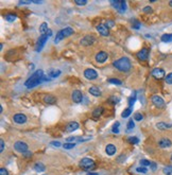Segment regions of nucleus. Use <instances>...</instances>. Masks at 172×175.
Here are the masks:
<instances>
[{
	"label": "nucleus",
	"mask_w": 172,
	"mask_h": 175,
	"mask_svg": "<svg viewBox=\"0 0 172 175\" xmlns=\"http://www.w3.org/2000/svg\"><path fill=\"white\" fill-rule=\"evenodd\" d=\"M48 80L49 79L47 76H44V71H42V69H39V70H36L35 72L33 73L32 76L27 80L26 82H25V86H26L27 88H33V87L39 85L42 82L48 81Z\"/></svg>",
	"instance_id": "obj_1"
},
{
	"label": "nucleus",
	"mask_w": 172,
	"mask_h": 175,
	"mask_svg": "<svg viewBox=\"0 0 172 175\" xmlns=\"http://www.w3.org/2000/svg\"><path fill=\"white\" fill-rule=\"evenodd\" d=\"M114 67L117 70L121 71V72H129L132 68V64H131V61L129 60V57L127 56H123V57H120L116 60L113 63Z\"/></svg>",
	"instance_id": "obj_2"
},
{
	"label": "nucleus",
	"mask_w": 172,
	"mask_h": 175,
	"mask_svg": "<svg viewBox=\"0 0 172 175\" xmlns=\"http://www.w3.org/2000/svg\"><path fill=\"white\" fill-rule=\"evenodd\" d=\"M73 32H75L73 29L70 28V27H67V28H65V29L59 31L58 34H56V36H55V38H54V43L55 44L60 43V42L64 39L65 37H68V36H70V35H72Z\"/></svg>",
	"instance_id": "obj_3"
},
{
	"label": "nucleus",
	"mask_w": 172,
	"mask_h": 175,
	"mask_svg": "<svg viewBox=\"0 0 172 175\" xmlns=\"http://www.w3.org/2000/svg\"><path fill=\"white\" fill-rule=\"evenodd\" d=\"M80 167L84 170H93L96 167V165H95V161L93 159L85 157V158H82L80 160Z\"/></svg>",
	"instance_id": "obj_4"
},
{
	"label": "nucleus",
	"mask_w": 172,
	"mask_h": 175,
	"mask_svg": "<svg viewBox=\"0 0 172 175\" xmlns=\"http://www.w3.org/2000/svg\"><path fill=\"white\" fill-rule=\"evenodd\" d=\"M110 3H112V5H113L119 13H124V12H125V7H127L125 1H117V0L115 1V0H112Z\"/></svg>",
	"instance_id": "obj_5"
},
{
	"label": "nucleus",
	"mask_w": 172,
	"mask_h": 175,
	"mask_svg": "<svg viewBox=\"0 0 172 175\" xmlns=\"http://www.w3.org/2000/svg\"><path fill=\"white\" fill-rule=\"evenodd\" d=\"M48 38H49V35H47V34H45V35H42V36L39 37V39L37 40V44H36V47H35L36 52L42 51V47L45 46V44L47 43Z\"/></svg>",
	"instance_id": "obj_6"
},
{
	"label": "nucleus",
	"mask_w": 172,
	"mask_h": 175,
	"mask_svg": "<svg viewBox=\"0 0 172 175\" xmlns=\"http://www.w3.org/2000/svg\"><path fill=\"white\" fill-rule=\"evenodd\" d=\"M151 74H152L153 78L156 80H162L164 79V78H166L165 70L162 69V68H154V69L152 70Z\"/></svg>",
	"instance_id": "obj_7"
},
{
	"label": "nucleus",
	"mask_w": 172,
	"mask_h": 175,
	"mask_svg": "<svg viewBox=\"0 0 172 175\" xmlns=\"http://www.w3.org/2000/svg\"><path fill=\"white\" fill-rule=\"evenodd\" d=\"M151 101H152V103L157 108H164L165 107V101L159 96H153L151 98Z\"/></svg>",
	"instance_id": "obj_8"
},
{
	"label": "nucleus",
	"mask_w": 172,
	"mask_h": 175,
	"mask_svg": "<svg viewBox=\"0 0 172 175\" xmlns=\"http://www.w3.org/2000/svg\"><path fill=\"white\" fill-rule=\"evenodd\" d=\"M84 76L86 78L87 80H90V81H94L98 78V73L96 70L94 69H90V68H88L84 71Z\"/></svg>",
	"instance_id": "obj_9"
},
{
	"label": "nucleus",
	"mask_w": 172,
	"mask_h": 175,
	"mask_svg": "<svg viewBox=\"0 0 172 175\" xmlns=\"http://www.w3.org/2000/svg\"><path fill=\"white\" fill-rule=\"evenodd\" d=\"M14 148L16 151L20 153H25L28 151V144H27L26 142H23V141H16L15 142V144H14Z\"/></svg>",
	"instance_id": "obj_10"
},
{
	"label": "nucleus",
	"mask_w": 172,
	"mask_h": 175,
	"mask_svg": "<svg viewBox=\"0 0 172 175\" xmlns=\"http://www.w3.org/2000/svg\"><path fill=\"white\" fill-rule=\"evenodd\" d=\"M27 120H28V118L23 114H16V115L13 116V121L17 124H23V123L27 122Z\"/></svg>",
	"instance_id": "obj_11"
},
{
	"label": "nucleus",
	"mask_w": 172,
	"mask_h": 175,
	"mask_svg": "<svg viewBox=\"0 0 172 175\" xmlns=\"http://www.w3.org/2000/svg\"><path fill=\"white\" fill-rule=\"evenodd\" d=\"M96 43V38L93 35H86L81 39V44L83 46H90Z\"/></svg>",
	"instance_id": "obj_12"
},
{
	"label": "nucleus",
	"mask_w": 172,
	"mask_h": 175,
	"mask_svg": "<svg viewBox=\"0 0 172 175\" xmlns=\"http://www.w3.org/2000/svg\"><path fill=\"white\" fill-rule=\"evenodd\" d=\"M107 59H108V54H107L105 51H101V52L96 54V61H97V63L99 64L105 63Z\"/></svg>",
	"instance_id": "obj_13"
},
{
	"label": "nucleus",
	"mask_w": 172,
	"mask_h": 175,
	"mask_svg": "<svg viewBox=\"0 0 172 175\" xmlns=\"http://www.w3.org/2000/svg\"><path fill=\"white\" fill-rule=\"evenodd\" d=\"M71 99L75 103L79 104V103H81L82 100H83V95H82V93L80 90H73L71 93Z\"/></svg>",
	"instance_id": "obj_14"
},
{
	"label": "nucleus",
	"mask_w": 172,
	"mask_h": 175,
	"mask_svg": "<svg viewBox=\"0 0 172 175\" xmlns=\"http://www.w3.org/2000/svg\"><path fill=\"white\" fill-rule=\"evenodd\" d=\"M137 57L140 61H147L149 59V50L147 48H143L139 52L137 53Z\"/></svg>",
	"instance_id": "obj_15"
},
{
	"label": "nucleus",
	"mask_w": 172,
	"mask_h": 175,
	"mask_svg": "<svg viewBox=\"0 0 172 175\" xmlns=\"http://www.w3.org/2000/svg\"><path fill=\"white\" fill-rule=\"evenodd\" d=\"M80 127L78 122H75V121H71V122H69L65 127V131L67 133H71V132H75L77 129Z\"/></svg>",
	"instance_id": "obj_16"
},
{
	"label": "nucleus",
	"mask_w": 172,
	"mask_h": 175,
	"mask_svg": "<svg viewBox=\"0 0 172 175\" xmlns=\"http://www.w3.org/2000/svg\"><path fill=\"white\" fill-rule=\"evenodd\" d=\"M97 31L102 36H108L110 35V31H108V29H107V27L105 25H98Z\"/></svg>",
	"instance_id": "obj_17"
},
{
	"label": "nucleus",
	"mask_w": 172,
	"mask_h": 175,
	"mask_svg": "<svg viewBox=\"0 0 172 175\" xmlns=\"http://www.w3.org/2000/svg\"><path fill=\"white\" fill-rule=\"evenodd\" d=\"M158 145H159V148H162V149H165V148H170L172 145V142L170 139L164 138V139H160L158 141Z\"/></svg>",
	"instance_id": "obj_18"
},
{
	"label": "nucleus",
	"mask_w": 172,
	"mask_h": 175,
	"mask_svg": "<svg viewBox=\"0 0 172 175\" xmlns=\"http://www.w3.org/2000/svg\"><path fill=\"white\" fill-rule=\"evenodd\" d=\"M44 102L46 104H49V105H51V104H55L56 103V98H55L53 95H46L44 97Z\"/></svg>",
	"instance_id": "obj_19"
},
{
	"label": "nucleus",
	"mask_w": 172,
	"mask_h": 175,
	"mask_svg": "<svg viewBox=\"0 0 172 175\" xmlns=\"http://www.w3.org/2000/svg\"><path fill=\"white\" fill-rule=\"evenodd\" d=\"M116 151H117L116 146H115L114 144H112V143H110V144H107L106 146H105V152H106L107 155L113 156L114 154L116 153Z\"/></svg>",
	"instance_id": "obj_20"
},
{
	"label": "nucleus",
	"mask_w": 172,
	"mask_h": 175,
	"mask_svg": "<svg viewBox=\"0 0 172 175\" xmlns=\"http://www.w3.org/2000/svg\"><path fill=\"white\" fill-rule=\"evenodd\" d=\"M90 137H77V136H73V137H68L67 138V141H78V142H82V141H87L89 140Z\"/></svg>",
	"instance_id": "obj_21"
},
{
	"label": "nucleus",
	"mask_w": 172,
	"mask_h": 175,
	"mask_svg": "<svg viewBox=\"0 0 172 175\" xmlns=\"http://www.w3.org/2000/svg\"><path fill=\"white\" fill-rule=\"evenodd\" d=\"M47 74H48V76H50V78H58V76L61 74V70L55 69V68H50V69L48 70Z\"/></svg>",
	"instance_id": "obj_22"
},
{
	"label": "nucleus",
	"mask_w": 172,
	"mask_h": 175,
	"mask_svg": "<svg viewBox=\"0 0 172 175\" xmlns=\"http://www.w3.org/2000/svg\"><path fill=\"white\" fill-rule=\"evenodd\" d=\"M89 93L93 95L94 97H100L102 93H101V90L96 87V86H91L90 88H89Z\"/></svg>",
	"instance_id": "obj_23"
},
{
	"label": "nucleus",
	"mask_w": 172,
	"mask_h": 175,
	"mask_svg": "<svg viewBox=\"0 0 172 175\" xmlns=\"http://www.w3.org/2000/svg\"><path fill=\"white\" fill-rule=\"evenodd\" d=\"M103 110H104V108L103 107H97V108H95L94 109V112H93V117L94 118H99L102 114H103Z\"/></svg>",
	"instance_id": "obj_24"
},
{
	"label": "nucleus",
	"mask_w": 172,
	"mask_h": 175,
	"mask_svg": "<svg viewBox=\"0 0 172 175\" xmlns=\"http://www.w3.org/2000/svg\"><path fill=\"white\" fill-rule=\"evenodd\" d=\"M48 25L46 22H42L40 26H39V32L42 33V35H45L47 32H48Z\"/></svg>",
	"instance_id": "obj_25"
},
{
	"label": "nucleus",
	"mask_w": 172,
	"mask_h": 175,
	"mask_svg": "<svg viewBox=\"0 0 172 175\" xmlns=\"http://www.w3.org/2000/svg\"><path fill=\"white\" fill-rule=\"evenodd\" d=\"M34 170H35L36 172H42L46 170V167L42 162H37V163H35V165H34Z\"/></svg>",
	"instance_id": "obj_26"
},
{
	"label": "nucleus",
	"mask_w": 172,
	"mask_h": 175,
	"mask_svg": "<svg viewBox=\"0 0 172 175\" xmlns=\"http://www.w3.org/2000/svg\"><path fill=\"white\" fill-rule=\"evenodd\" d=\"M160 39H162V42H164V43H170V42H172V33L164 34V35L160 37Z\"/></svg>",
	"instance_id": "obj_27"
},
{
	"label": "nucleus",
	"mask_w": 172,
	"mask_h": 175,
	"mask_svg": "<svg viewBox=\"0 0 172 175\" xmlns=\"http://www.w3.org/2000/svg\"><path fill=\"white\" fill-rule=\"evenodd\" d=\"M171 124H167V123H164V122H159L156 124V127L159 129H170L171 127Z\"/></svg>",
	"instance_id": "obj_28"
},
{
	"label": "nucleus",
	"mask_w": 172,
	"mask_h": 175,
	"mask_svg": "<svg viewBox=\"0 0 172 175\" xmlns=\"http://www.w3.org/2000/svg\"><path fill=\"white\" fill-rule=\"evenodd\" d=\"M16 15H15V14H7V15H5V16H4V19L7 20V21H9V22H13L14 20L16 19Z\"/></svg>",
	"instance_id": "obj_29"
},
{
	"label": "nucleus",
	"mask_w": 172,
	"mask_h": 175,
	"mask_svg": "<svg viewBox=\"0 0 172 175\" xmlns=\"http://www.w3.org/2000/svg\"><path fill=\"white\" fill-rule=\"evenodd\" d=\"M131 114H132V108H131V107H129V108L124 109V112H122V114H121V117H122V118H127Z\"/></svg>",
	"instance_id": "obj_30"
},
{
	"label": "nucleus",
	"mask_w": 172,
	"mask_h": 175,
	"mask_svg": "<svg viewBox=\"0 0 172 175\" xmlns=\"http://www.w3.org/2000/svg\"><path fill=\"white\" fill-rule=\"evenodd\" d=\"M75 146V142H67L65 144H63V148L66 150H70V149H73Z\"/></svg>",
	"instance_id": "obj_31"
},
{
	"label": "nucleus",
	"mask_w": 172,
	"mask_h": 175,
	"mask_svg": "<svg viewBox=\"0 0 172 175\" xmlns=\"http://www.w3.org/2000/svg\"><path fill=\"white\" fill-rule=\"evenodd\" d=\"M135 101H136V93H134L133 96L129 99V106H130V107H132V106L134 105V102H135Z\"/></svg>",
	"instance_id": "obj_32"
},
{
	"label": "nucleus",
	"mask_w": 172,
	"mask_h": 175,
	"mask_svg": "<svg viewBox=\"0 0 172 175\" xmlns=\"http://www.w3.org/2000/svg\"><path fill=\"white\" fill-rule=\"evenodd\" d=\"M164 173L166 175H172V165H167L164 168Z\"/></svg>",
	"instance_id": "obj_33"
},
{
	"label": "nucleus",
	"mask_w": 172,
	"mask_h": 175,
	"mask_svg": "<svg viewBox=\"0 0 172 175\" xmlns=\"http://www.w3.org/2000/svg\"><path fill=\"white\" fill-rule=\"evenodd\" d=\"M127 141L130 142V143H133V144H138L139 143V139L137 138V137H130V138L127 139Z\"/></svg>",
	"instance_id": "obj_34"
},
{
	"label": "nucleus",
	"mask_w": 172,
	"mask_h": 175,
	"mask_svg": "<svg viewBox=\"0 0 172 175\" xmlns=\"http://www.w3.org/2000/svg\"><path fill=\"white\" fill-rule=\"evenodd\" d=\"M165 81H166V83H167V84H169V85H172V72L166 76Z\"/></svg>",
	"instance_id": "obj_35"
},
{
	"label": "nucleus",
	"mask_w": 172,
	"mask_h": 175,
	"mask_svg": "<svg viewBox=\"0 0 172 175\" xmlns=\"http://www.w3.org/2000/svg\"><path fill=\"white\" fill-rule=\"evenodd\" d=\"M134 126H135V123H134V120L133 119H131L129 122H127V131H131V129H134Z\"/></svg>",
	"instance_id": "obj_36"
},
{
	"label": "nucleus",
	"mask_w": 172,
	"mask_h": 175,
	"mask_svg": "<svg viewBox=\"0 0 172 175\" xmlns=\"http://www.w3.org/2000/svg\"><path fill=\"white\" fill-rule=\"evenodd\" d=\"M136 171L138 172V173H143V174H146L147 172H148V169H147L146 167H138V168L136 169Z\"/></svg>",
	"instance_id": "obj_37"
},
{
	"label": "nucleus",
	"mask_w": 172,
	"mask_h": 175,
	"mask_svg": "<svg viewBox=\"0 0 172 175\" xmlns=\"http://www.w3.org/2000/svg\"><path fill=\"white\" fill-rule=\"evenodd\" d=\"M108 82L112 83V84H115V85H121V84H122L120 80H118V79H110L108 80Z\"/></svg>",
	"instance_id": "obj_38"
},
{
	"label": "nucleus",
	"mask_w": 172,
	"mask_h": 175,
	"mask_svg": "<svg viewBox=\"0 0 172 175\" xmlns=\"http://www.w3.org/2000/svg\"><path fill=\"white\" fill-rule=\"evenodd\" d=\"M134 119L136 120V121H141L143 119V116L140 114V112H136L135 115H134Z\"/></svg>",
	"instance_id": "obj_39"
},
{
	"label": "nucleus",
	"mask_w": 172,
	"mask_h": 175,
	"mask_svg": "<svg viewBox=\"0 0 172 175\" xmlns=\"http://www.w3.org/2000/svg\"><path fill=\"white\" fill-rule=\"evenodd\" d=\"M152 162L149 161V160H147V159H143V160H140V165L141 167H147V165H151Z\"/></svg>",
	"instance_id": "obj_40"
},
{
	"label": "nucleus",
	"mask_w": 172,
	"mask_h": 175,
	"mask_svg": "<svg viewBox=\"0 0 172 175\" xmlns=\"http://www.w3.org/2000/svg\"><path fill=\"white\" fill-rule=\"evenodd\" d=\"M75 4H78V5H85V4L87 3V1H86V0H75Z\"/></svg>",
	"instance_id": "obj_41"
},
{
	"label": "nucleus",
	"mask_w": 172,
	"mask_h": 175,
	"mask_svg": "<svg viewBox=\"0 0 172 175\" xmlns=\"http://www.w3.org/2000/svg\"><path fill=\"white\" fill-rule=\"evenodd\" d=\"M0 175H9V172H8L7 169L1 168L0 169Z\"/></svg>",
	"instance_id": "obj_42"
},
{
	"label": "nucleus",
	"mask_w": 172,
	"mask_h": 175,
	"mask_svg": "<svg viewBox=\"0 0 172 175\" xmlns=\"http://www.w3.org/2000/svg\"><path fill=\"white\" fill-rule=\"evenodd\" d=\"M143 12H145V13H152V7H146L145 9H143Z\"/></svg>",
	"instance_id": "obj_43"
},
{
	"label": "nucleus",
	"mask_w": 172,
	"mask_h": 175,
	"mask_svg": "<svg viewBox=\"0 0 172 175\" xmlns=\"http://www.w3.org/2000/svg\"><path fill=\"white\" fill-rule=\"evenodd\" d=\"M110 100V101H113L112 103H114V104H117V103L119 102V98H115V97H112Z\"/></svg>",
	"instance_id": "obj_44"
},
{
	"label": "nucleus",
	"mask_w": 172,
	"mask_h": 175,
	"mask_svg": "<svg viewBox=\"0 0 172 175\" xmlns=\"http://www.w3.org/2000/svg\"><path fill=\"white\" fill-rule=\"evenodd\" d=\"M132 27H133V28H135V29H139V28H140V23L138 22V21H136V20H134V25Z\"/></svg>",
	"instance_id": "obj_45"
},
{
	"label": "nucleus",
	"mask_w": 172,
	"mask_h": 175,
	"mask_svg": "<svg viewBox=\"0 0 172 175\" xmlns=\"http://www.w3.org/2000/svg\"><path fill=\"white\" fill-rule=\"evenodd\" d=\"M0 152H3V150H4V141L3 140H2V139H1V140H0Z\"/></svg>",
	"instance_id": "obj_46"
},
{
	"label": "nucleus",
	"mask_w": 172,
	"mask_h": 175,
	"mask_svg": "<svg viewBox=\"0 0 172 175\" xmlns=\"http://www.w3.org/2000/svg\"><path fill=\"white\" fill-rule=\"evenodd\" d=\"M51 144L53 145V146H61V145H62V143H61V142H59V141H52Z\"/></svg>",
	"instance_id": "obj_47"
},
{
	"label": "nucleus",
	"mask_w": 172,
	"mask_h": 175,
	"mask_svg": "<svg viewBox=\"0 0 172 175\" xmlns=\"http://www.w3.org/2000/svg\"><path fill=\"white\" fill-rule=\"evenodd\" d=\"M118 125H119V122H117L116 124H115V125H114V129H113V132L114 133H118V132H119V131H118V129H117Z\"/></svg>",
	"instance_id": "obj_48"
},
{
	"label": "nucleus",
	"mask_w": 172,
	"mask_h": 175,
	"mask_svg": "<svg viewBox=\"0 0 172 175\" xmlns=\"http://www.w3.org/2000/svg\"><path fill=\"white\" fill-rule=\"evenodd\" d=\"M33 3V1H19V4H31Z\"/></svg>",
	"instance_id": "obj_49"
},
{
	"label": "nucleus",
	"mask_w": 172,
	"mask_h": 175,
	"mask_svg": "<svg viewBox=\"0 0 172 175\" xmlns=\"http://www.w3.org/2000/svg\"><path fill=\"white\" fill-rule=\"evenodd\" d=\"M23 156H26V157H30V156H32V153L29 152V151H27V152L23 153Z\"/></svg>",
	"instance_id": "obj_50"
},
{
	"label": "nucleus",
	"mask_w": 172,
	"mask_h": 175,
	"mask_svg": "<svg viewBox=\"0 0 172 175\" xmlns=\"http://www.w3.org/2000/svg\"><path fill=\"white\" fill-rule=\"evenodd\" d=\"M151 168H152L153 171H155V170H156V165H155V163H153V162H152V163H151Z\"/></svg>",
	"instance_id": "obj_51"
},
{
	"label": "nucleus",
	"mask_w": 172,
	"mask_h": 175,
	"mask_svg": "<svg viewBox=\"0 0 172 175\" xmlns=\"http://www.w3.org/2000/svg\"><path fill=\"white\" fill-rule=\"evenodd\" d=\"M87 175H99L98 173H88Z\"/></svg>",
	"instance_id": "obj_52"
},
{
	"label": "nucleus",
	"mask_w": 172,
	"mask_h": 175,
	"mask_svg": "<svg viewBox=\"0 0 172 175\" xmlns=\"http://www.w3.org/2000/svg\"><path fill=\"white\" fill-rule=\"evenodd\" d=\"M169 5H170V7H172V0L170 1V2H169Z\"/></svg>",
	"instance_id": "obj_53"
},
{
	"label": "nucleus",
	"mask_w": 172,
	"mask_h": 175,
	"mask_svg": "<svg viewBox=\"0 0 172 175\" xmlns=\"http://www.w3.org/2000/svg\"><path fill=\"white\" fill-rule=\"evenodd\" d=\"M171 160H172V155H171Z\"/></svg>",
	"instance_id": "obj_54"
}]
</instances>
